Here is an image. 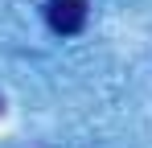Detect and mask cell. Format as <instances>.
<instances>
[{
	"instance_id": "cell-1",
	"label": "cell",
	"mask_w": 152,
	"mask_h": 148,
	"mask_svg": "<svg viewBox=\"0 0 152 148\" xmlns=\"http://www.w3.org/2000/svg\"><path fill=\"white\" fill-rule=\"evenodd\" d=\"M45 21H50L53 33L74 37V33H82V25H86V0H50L45 4Z\"/></svg>"
}]
</instances>
